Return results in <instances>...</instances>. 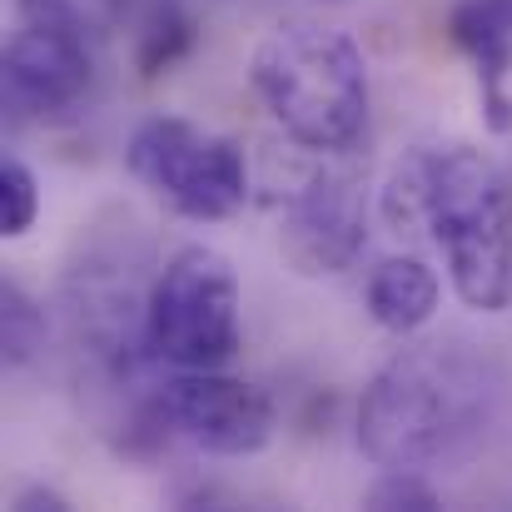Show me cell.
Returning a JSON list of instances; mask_svg holds the SVG:
<instances>
[{
    "label": "cell",
    "mask_w": 512,
    "mask_h": 512,
    "mask_svg": "<svg viewBox=\"0 0 512 512\" xmlns=\"http://www.w3.org/2000/svg\"><path fill=\"white\" fill-rule=\"evenodd\" d=\"M363 229H368V199H363V174L353 170H314L279 214V249L284 259L309 274H343L358 249H363Z\"/></svg>",
    "instance_id": "52a82bcc"
},
{
    "label": "cell",
    "mask_w": 512,
    "mask_h": 512,
    "mask_svg": "<svg viewBox=\"0 0 512 512\" xmlns=\"http://www.w3.org/2000/svg\"><path fill=\"white\" fill-rule=\"evenodd\" d=\"M488 378L458 348L428 343L388 358L358 403V448L378 468H448L488 433Z\"/></svg>",
    "instance_id": "7a4b0ae2"
},
{
    "label": "cell",
    "mask_w": 512,
    "mask_h": 512,
    "mask_svg": "<svg viewBox=\"0 0 512 512\" xmlns=\"http://www.w3.org/2000/svg\"><path fill=\"white\" fill-rule=\"evenodd\" d=\"M30 20H55V25H70V30H85V20L95 15L100 0H20Z\"/></svg>",
    "instance_id": "9a60e30c"
},
{
    "label": "cell",
    "mask_w": 512,
    "mask_h": 512,
    "mask_svg": "<svg viewBox=\"0 0 512 512\" xmlns=\"http://www.w3.org/2000/svg\"><path fill=\"white\" fill-rule=\"evenodd\" d=\"M15 512H65L70 503L55 493V488H25V493H15Z\"/></svg>",
    "instance_id": "2e32d148"
},
{
    "label": "cell",
    "mask_w": 512,
    "mask_h": 512,
    "mask_svg": "<svg viewBox=\"0 0 512 512\" xmlns=\"http://www.w3.org/2000/svg\"><path fill=\"white\" fill-rule=\"evenodd\" d=\"M249 85L304 150L348 155L368 125V65L339 25L279 20L249 55Z\"/></svg>",
    "instance_id": "3957f363"
},
{
    "label": "cell",
    "mask_w": 512,
    "mask_h": 512,
    "mask_svg": "<svg viewBox=\"0 0 512 512\" xmlns=\"http://www.w3.org/2000/svg\"><path fill=\"white\" fill-rule=\"evenodd\" d=\"M35 214H40V184H35V174H30V165H20V160H5L0 165V234L5 239L30 234Z\"/></svg>",
    "instance_id": "7c38bea8"
},
{
    "label": "cell",
    "mask_w": 512,
    "mask_h": 512,
    "mask_svg": "<svg viewBox=\"0 0 512 512\" xmlns=\"http://www.w3.org/2000/svg\"><path fill=\"white\" fill-rule=\"evenodd\" d=\"M363 299H368L373 324L403 339V334H418L423 324H433V314L443 304V284L418 254H393L368 274Z\"/></svg>",
    "instance_id": "30bf717a"
},
{
    "label": "cell",
    "mask_w": 512,
    "mask_h": 512,
    "mask_svg": "<svg viewBox=\"0 0 512 512\" xmlns=\"http://www.w3.org/2000/svg\"><path fill=\"white\" fill-rule=\"evenodd\" d=\"M155 413L174 438L214 458H249L274 438V403L264 388L219 368H179L160 388Z\"/></svg>",
    "instance_id": "8992f818"
},
{
    "label": "cell",
    "mask_w": 512,
    "mask_h": 512,
    "mask_svg": "<svg viewBox=\"0 0 512 512\" xmlns=\"http://www.w3.org/2000/svg\"><path fill=\"white\" fill-rule=\"evenodd\" d=\"M189 45V20H179V15H165L155 30H150V40H145V50H140V70L145 75H160L165 65H170L174 55Z\"/></svg>",
    "instance_id": "5bb4252c"
},
{
    "label": "cell",
    "mask_w": 512,
    "mask_h": 512,
    "mask_svg": "<svg viewBox=\"0 0 512 512\" xmlns=\"http://www.w3.org/2000/svg\"><path fill=\"white\" fill-rule=\"evenodd\" d=\"M145 343L174 368H224L239 353V274L209 244H184L145 299Z\"/></svg>",
    "instance_id": "277c9868"
},
{
    "label": "cell",
    "mask_w": 512,
    "mask_h": 512,
    "mask_svg": "<svg viewBox=\"0 0 512 512\" xmlns=\"http://www.w3.org/2000/svg\"><path fill=\"white\" fill-rule=\"evenodd\" d=\"M383 209L398 229L423 224L433 234L468 309H512V174L493 155L473 145L418 150L398 165Z\"/></svg>",
    "instance_id": "6da1fadb"
},
{
    "label": "cell",
    "mask_w": 512,
    "mask_h": 512,
    "mask_svg": "<svg viewBox=\"0 0 512 512\" xmlns=\"http://www.w3.org/2000/svg\"><path fill=\"white\" fill-rule=\"evenodd\" d=\"M0 343H5V363L20 368L35 358V348L45 343V314L35 309V299L20 284L0 289Z\"/></svg>",
    "instance_id": "8fae6325"
},
{
    "label": "cell",
    "mask_w": 512,
    "mask_h": 512,
    "mask_svg": "<svg viewBox=\"0 0 512 512\" xmlns=\"http://www.w3.org/2000/svg\"><path fill=\"white\" fill-rule=\"evenodd\" d=\"M368 508L378 512H433L438 508V493L423 483V473H413V468H388L373 488H368Z\"/></svg>",
    "instance_id": "4fadbf2b"
},
{
    "label": "cell",
    "mask_w": 512,
    "mask_h": 512,
    "mask_svg": "<svg viewBox=\"0 0 512 512\" xmlns=\"http://www.w3.org/2000/svg\"><path fill=\"white\" fill-rule=\"evenodd\" d=\"M90 85V55L80 30L55 20H25L5 45V95L25 115H55Z\"/></svg>",
    "instance_id": "ba28073f"
},
{
    "label": "cell",
    "mask_w": 512,
    "mask_h": 512,
    "mask_svg": "<svg viewBox=\"0 0 512 512\" xmlns=\"http://www.w3.org/2000/svg\"><path fill=\"white\" fill-rule=\"evenodd\" d=\"M125 165L160 204L194 224H219L249 199L244 150L229 135H214L179 115H150L130 135Z\"/></svg>",
    "instance_id": "5b68a950"
},
{
    "label": "cell",
    "mask_w": 512,
    "mask_h": 512,
    "mask_svg": "<svg viewBox=\"0 0 512 512\" xmlns=\"http://www.w3.org/2000/svg\"><path fill=\"white\" fill-rule=\"evenodd\" d=\"M453 40L478 70L483 115L498 135L512 130V0H463L453 10Z\"/></svg>",
    "instance_id": "9c48e42d"
}]
</instances>
